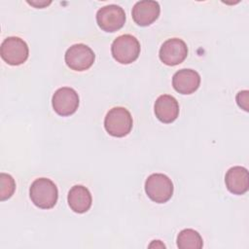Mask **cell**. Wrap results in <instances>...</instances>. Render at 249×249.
I'll return each instance as SVG.
<instances>
[{
    "label": "cell",
    "instance_id": "5bb4252c",
    "mask_svg": "<svg viewBox=\"0 0 249 249\" xmlns=\"http://www.w3.org/2000/svg\"><path fill=\"white\" fill-rule=\"evenodd\" d=\"M67 201L74 212L82 214L90 208L92 197L88 188L83 185H75L68 192Z\"/></svg>",
    "mask_w": 249,
    "mask_h": 249
},
{
    "label": "cell",
    "instance_id": "3957f363",
    "mask_svg": "<svg viewBox=\"0 0 249 249\" xmlns=\"http://www.w3.org/2000/svg\"><path fill=\"white\" fill-rule=\"evenodd\" d=\"M111 53L117 62L129 64L138 58L140 54V43L134 36L124 34L113 41Z\"/></svg>",
    "mask_w": 249,
    "mask_h": 249
},
{
    "label": "cell",
    "instance_id": "5b68a950",
    "mask_svg": "<svg viewBox=\"0 0 249 249\" xmlns=\"http://www.w3.org/2000/svg\"><path fill=\"white\" fill-rule=\"evenodd\" d=\"M0 54L5 62L10 65H20L26 61L29 49L26 42L16 36L7 37L1 44Z\"/></svg>",
    "mask_w": 249,
    "mask_h": 249
},
{
    "label": "cell",
    "instance_id": "8fae6325",
    "mask_svg": "<svg viewBox=\"0 0 249 249\" xmlns=\"http://www.w3.org/2000/svg\"><path fill=\"white\" fill-rule=\"evenodd\" d=\"M200 85L199 74L193 69L178 70L172 77L174 89L181 94H191L195 92Z\"/></svg>",
    "mask_w": 249,
    "mask_h": 249
},
{
    "label": "cell",
    "instance_id": "8992f818",
    "mask_svg": "<svg viewBox=\"0 0 249 249\" xmlns=\"http://www.w3.org/2000/svg\"><path fill=\"white\" fill-rule=\"evenodd\" d=\"M66 65L75 71H85L91 67L95 60L93 51L85 44L72 45L64 55Z\"/></svg>",
    "mask_w": 249,
    "mask_h": 249
},
{
    "label": "cell",
    "instance_id": "9c48e42d",
    "mask_svg": "<svg viewBox=\"0 0 249 249\" xmlns=\"http://www.w3.org/2000/svg\"><path fill=\"white\" fill-rule=\"evenodd\" d=\"M188 55L186 43L179 38L167 39L161 45L159 56L161 62L168 66H175L185 60Z\"/></svg>",
    "mask_w": 249,
    "mask_h": 249
},
{
    "label": "cell",
    "instance_id": "7c38bea8",
    "mask_svg": "<svg viewBox=\"0 0 249 249\" xmlns=\"http://www.w3.org/2000/svg\"><path fill=\"white\" fill-rule=\"evenodd\" d=\"M154 110L158 120L163 124H170L179 116L178 101L169 94L160 95L155 102Z\"/></svg>",
    "mask_w": 249,
    "mask_h": 249
},
{
    "label": "cell",
    "instance_id": "30bf717a",
    "mask_svg": "<svg viewBox=\"0 0 249 249\" xmlns=\"http://www.w3.org/2000/svg\"><path fill=\"white\" fill-rule=\"evenodd\" d=\"M160 7L156 1L143 0L134 4L131 16L135 23L140 26H148L152 24L160 16Z\"/></svg>",
    "mask_w": 249,
    "mask_h": 249
},
{
    "label": "cell",
    "instance_id": "6da1fadb",
    "mask_svg": "<svg viewBox=\"0 0 249 249\" xmlns=\"http://www.w3.org/2000/svg\"><path fill=\"white\" fill-rule=\"evenodd\" d=\"M29 196L35 206L41 209H51L57 202L58 190L51 179L42 177L32 182Z\"/></svg>",
    "mask_w": 249,
    "mask_h": 249
},
{
    "label": "cell",
    "instance_id": "ba28073f",
    "mask_svg": "<svg viewBox=\"0 0 249 249\" xmlns=\"http://www.w3.org/2000/svg\"><path fill=\"white\" fill-rule=\"evenodd\" d=\"M79 102L77 91L69 87L59 88L52 97V105L54 112L62 117L74 114L79 107Z\"/></svg>",
    "mask_w": 249,
    "mask_h": 249
},
{
    "label": "cell",
    "instance_id": "4fadbf2b",
    "mask_svg": "<svg viewBox=\"0 0 249 249\" xmlns=\"http://www.w3.org/2000/svg\"><path fill=\"white\" fill-rule=\"evenodd\" d=\"M225 184L233 195H243L249 189L248 170L243 166H232L225 175Z\"/></svg>",
    "mask_w": 249,
    "mask_h": 249
},
{
    "label": "cell",
    "instance_id": "277c9868",
    "mask_svg": "<svg viewBox=\"0 0 249 249\" xmlns=\"http://www.w3.org/2000/svg\"><path fill=\"white\" fill-rule=\"evenodd\" d=\"M173 190L171 179L162 173H153L145 181V192L148 197L157 203L168 201L173 195Z\"/></svg>",
    "mask_w": 249,
    "mask_h": 249
},
{
    "label": "cell",
    "instance_id": "52a82bcc",
    "mask_svg": "<svg viewBox=\"0 0 249 249\" xmlns=\"http://www.w3.org/2000/svg\"><path fill=\"white\" fill-rule=\"evenodd\" d=\"M96 22L103 31L115 32L124 26L125 22V13L124 9L118 5H107L97 11Z\"/></svg>",
    "mask_w": 249,
    "mask_h": 249
},
{
    "label": "cell",
    "instance_id": "ac0fdd59",
    "mask_svg": "<svg viewBox=\"0 0 249 249\" xmlns=\"http://www.w3.org/2000/svg\"><path fill=\"white\" fill-rule=\"evenodd\" d=\"M28 4H30V5H32V6H34V7H36V8H43V7H45V6H48L49 4H51V1L50 2H39V3H37V2H27Z\"/></svg>",
    "mask_w": 249,
    "mask_h": 249
},
{
    "label": "cell",
    "instance_id": "9a60e30c",
    "mask_svg": "<svg viewBox=\"0 0 249 249\" xmlns=\"http://www.w3.org/2000/svg\"><path fill=\"white\" fill-rule=\"evenodd\" d=\"M177 246L180 249H200L203 246V240L196 231L184 229L177 235Z\"/></svg>",
    "mask_w": 249,
    "mask_h": 249
},
{
    "label": "cell",
    "instance_id": "7a4b0ae2",
    "mask_svg": "<svg viewBox=\"0 0 249 249\" xmlns=\"http://www.w3.org/2000/svg\"><path fill=\"white\" fill-rule=\"evenodd\" d=\"M133 125L131 114L124 107H114L108 111L104 119L105 130L114 137L127 135Z\"/></svg>",
    "mask_w": 249,
    "mask_h": 249
},
{
    "label": "cell",
    "instance_id": "e0dca14e",
    "mask_svg": "<svg viewBox=\"0 0 249 249\" xmlns=\"http://www.w3.org/2000/svg\"><path fill=\"white\" fill-rule=\"evenodd\" d=\"M236 102L240 108L248 111V90L239 91L236 95Z\"/></svg>",
    "mask_w": 249,
    "mask_h": 249
},
{
    "label": "cell",
    "instance_id": "2e32d148",
    "mask_svg": "<svg viewBox=\"0 0 249 249\" xmlns=\"http://www.w3.org/2000/svg\"><path fill=\"white\" fill-rule=\"evenodd\" d=\"M0 198L1 200H6L14 195L16 190V182L10 174L2 172L0 174Z\"/></svg>",
    "mask_w": 249,
    "mask_h": 249
}]
</instances>
